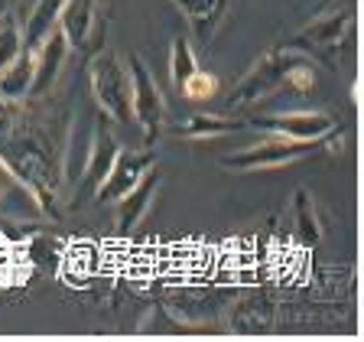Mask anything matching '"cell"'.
<instances>
[{
	"mask_svg": "<svg viewBox=\"0 0 364 342\" xmlns=\"http://www.w3.org/2000/svg\"><path fill=\"white\" fill-rule=\"evenodd\" d=\"M68 130H55V114L23 101H0V160L20 176L49 219L62 192V144Z\"/></svg>",
	"mask_w": 364,
	"mask_h": 342,
	"instance_id": "cell-1",
	"label": "cell"
},
{
	"mask_svg": "<svg viewBox=\"0 0 364 342\" xmlns=\"http://www.w3.org/2000/svg\"><path fill=\"white\" fill-rule=\"evenodd\" d=\"M318 82V68L316 59H309L299 49H289V46H280V49H270L264 53L254 66L231 85V91L225 95L228 108H250L257 101H267L280 91H296V95H306L312 91Z\"/></svg>",
	"mask_w": 364,
	"mask_h": 342,
	"instance_id": "cell-2",
	"label": "cell"
},
{
	"mask_svg": "<svg viewBox=\"0 0 364 342\" xmlns=\"http://www.w3.org/2000/svg\"><path fill=\"white\" fill-rule=\"evenodd\" d=\"M355 14H358L355 0H328L287 46L306 53L309 59H318L326 66L338 68L341 49L351 46V36H355Z\"/></svg>",
	"mask_w": 364,
	"mask_h": 342,
	"instance_id": "cell-3",
	"label": "cell"
},
{
	"mask_svg": "<svg viewBox=\"0 0 364 342\" xmlns=\"http://www.w3.org/2000/svg\"><path fill=\"white\" fill-rule=\"evenodd\" d=\"M88 85L91 95L98 101V111L111 118L114 128L134 130V111H130V72L127 62L114 49L101 46L98 53H91L88 62Z\"/></svg>",
	"mask_w": 364,
	"mask_h": 342,
	"instance_id": "cell-4",
	"label": "cell"
},
{
	"mask_svg": "<svg viewBox=\"0 0 364 342\" xmlns=\"http://www.w3.org/2000/svg\"><path fill=\"white\" fill-rule=\"evenodd\" d=\"M130 72V111H134V128L144 137V147H156L159 134L166 128V98L159 91L153 72L140 56L127 59Z\"/></svg>",
	"mask_w": 364,
	"mask_h": 342,
	"instance_id": "cell-5",
	"label": "cell"
},
{
	"mask_svg": "<svg viewBox=\"0 0 364 342\" xmlns=\"http://www.w3.org/2000/svg\"><path fill=\"white\" fill-rule=\"evenodd\" d=\"M316 150L318 144H309V140H289V137L270 134L260 144H250L237 153L218 157V167L231 170V173H257V170H277L287 167V163H296V160H306Z\"/></svg>",
	"mask_w": 364,
	"mask_h": 342,
	"instance_id": "cell-6",
	"label": "cell"
},
{
	"mask_svg": "<svg viewBox=\"0 0 364 342\" xmlns=\"http://www.w3.org/2000/svg\"><path fill=\"white\" fill-rule=\"evenodd\" d=\"M117 150H121V144H117V134H114L111 118H105V114L98 111L95 114V124H91L88 153H85L82 176H78V186H75L72 196H78V192H85V190H91V192L98 190L101 182H105V176L111 173Z\"/></svg>",
	"mask_w": 364,
	"mask_h": 342,
	"instance_id": "cell-7",
	"label": "cell"
},
{
	"mask_svg": "<svg viewBox=\"0 0 364 342\" xmlns=\"http://www.w3.org/2000/svg\"><path fill=\"white\" fill-rule=\"evenodd\" d=\"M250 124L270 130V134L289 137V140H309V144H322L338 128L332 111H280V114H264V118H250Z\"/></svg>",
	"mask_w": 364,
	"mask_h": 342,
	"instance_id": "cell-8",
	"label": "cell"
},
{
	"mask_svg": "<svg viewBox=\"0 0 364 342\" xmlns=\"http://www.w3.org/2000/svg\"><path fill=\"white\" fill-rule=\"evenodd\" d=\"M150 167H156V150H153V147H144V150L121 147L117 157H114L111 173H107L105 182L95 190V199H98V202H114V199H121Z\"/></svg>",
	"mask_w": 364,
	"mask_h": 342,
	"instance_id": "cell-9",
	"label": "cell"
},
{
	"mask_svg": "<svg viewBox=\"0 0 364 342\" xmlns=\"http://www.w3.org/2000/svg\"><path fill=\"white\" fill-rule=\"evenodd\" d=\"M59 33L65 36L68 49H88L95 46V53L101 49V16H98V0H65L59 14Z\"/></svg>",
	"mask_w": 364,
	"mask_h": 342,
	"instance_id": "cell-10",
	"label": "cell"
},
{
	"mask_svg": "<svg viewBox=\"0 0 364 342\" xmlns=\"http://www.w3.org/2000/svg\"><path fill=\"white\" fill-rule=\"evenodd\" d=\"M159 182H163V173H159L156 167H150L121 199H114V205H117V209H114V235H121V238L134 235V228L144 222L146 209L153 205V196H156Z\"/></svg>",
	"mask_w": 364,
	"mask_h": 342,
	"instance_id": "cell-11",
	"label": "cell"
},
{
	"mask_svg": "<svg viewBox=\"0 0 364 342\" xmlns=\"http://www.w3.org/2000/svg\"><path fill=\"white\" fill-rule=\"evenodd\" d=\"M68 43L65 36L59 33V26H55L49 36L43 39V43L33 49V85H30V98H46L49 91L55 88V82L62 78V72H65V62H68Z\"/></svg>",
	"mask_w": 364,
	"mask_h": 342,
	"instance_id": "cell-12",
	"label": "cell"
},
{
	"mask_svg": "<svg viewBox=\"0 0 364 342\" xmlns=\"http://www.w3.org/2000/svg\"><path fill=\"white\" fill-rule=\"evenodd\" d=\"M169 4L186 16L192 39H198V43H212L218 36L228 7H231V0H169Z\"/></svg>",
	"mask_w": 364,
	"mask_h": 342,
	"instance_id": "cell-13",
	"label": "cell"
},
{
	"mask_svg": "<svg viewBox=\"0 0 364 342\" xmlns=\"http://www.w3.org/2000/svg\"><path fill=\"white\" fill-rule=\"evenodd\" d=\"M0 212L16 215V219H49L39 205L36 192L0 160Z\"/></svg>",
	"mask_w": 364,
	"mask_h": 342,
	"instance_id": "cell-14",
	"label": "cell"
},
{
	"mask_svg": "<svg viewBox=\"0 0 364 342\" xmlns=\"http://www.w3.org/2000/svg\"><path fill=\"white\" fill-rule=\"evenodd\" d=\"M273 326V304L264 300V296H244L237 300L235 310H231V333H241V336H264L270 333Z\"/></svg>",
	"mask_w": 364,
	"mask_h": 342,
	"instance_id": "cell-15",
	"label": "cell"
},
{
	"mask_svg": "<svg viewBox=\"0 0 364 342\" xmlns=\"http://www.w3.org/2000/svg\"><path fill=\"white\" fill-rule=\"evenodd\" d=\"M244 121L237 118H225V114H212V111H198L189 114L186 121L173 124V134L176 137H186V140H208V137H225V134H235L241 130Z\"/></svg>",
	"mask_w": 364,
	"mask_h": 342,
	"instance_id": "cell-16",
	"label": "cell"
},
{
	"mask_svg": "<svg viewBox=\"0 0 364 342\" xmlns=\"http://www.w3.org/2000/svg\"><path fill=\"white\" fill-rule=\"evenodd\" d=\"M62 4H65V0H36V7H33L30 16H26V26H20L23 30V49H26V53H33V49H36V46L59 26Z\"/></svg>",
	"mask_w": 364,
	"mask_h": 342,
	"instance_id": "cell-17",
	"label": "cell"
},
{
	"mask_svg": "<svg viewBox=\"0 0 364 342\" xmlns=\"http://www.w3.org/2000/svg\"><path fill=\"white\" fill-rule=\"evenodd\" d=\"M33 85V53L23 49L10 66L0 68V101H30Z\"/></svg>",
	"mask_w": 364,
	"mask_h": 342,
	"instance_id": "cell-18",
	"label": "cell"
},
{
	"mask_svg": "<svg viewBox=\"0 0 364 342\" xmlns=\"http://www.w3.org/2000/svg\"><path fill=\"white\" fill-rule=\"evenodd\" d=\"M293 205H296V225H293L296 242L303 244V248H316L318 238H322V222H318L316 202H312L309 192L299 190L293 196Z\"/></svg>",
	"mask_w": 364,
	"mask_h": 342,
	"instance_id": "cell-19",
	"label": "cell"
},
{
	"mask_svg": "<svg viewBox=\"0 0 364 342\" xmlns=\"http://www.w3.org/2000/svg\"><path fill=\"white\" fill-rule=\"evenodd\" d=\"M196 68H198V59H196L192 43L186 36H176L173 39V49H169V82H173V88L179 91L182 82H186Z\"/></svg>",
	"mask_w": 364,
	"mask_h": 342,
	"instance_id": "cell-20",
	"label": "cell"
},
{
	"mask_svg": "<svg viewBox=\"0 0 364 342\" xmlns=\"http://www.w3.org/2000/svg\"><path fill=\"white\" fill-rule=\"evenodd\" d=\"M221 91V82L218 76H212V72H202V68H196L186 82H182L179 95L186 101H192V105H205V101H212L215 95Z\"/></svg>",
	"mask_w": 364,
	"mask_h": 342,
	"instance_id": "cell-21",
	"label": "cell"
},
{
	"mask_svg": "<svg viewBox=\"0 0 364 342\" xmlns=\"http://www.w3.org/2000/svg\"><path fill=\"white\" fill-rule=\"evenodd\" d=\"M23 53V30L10 14L0 16V68L10 66L16 56Z\"/></svg>",
	"mask_w": 364,
	"mask_h": 342,
	"instance_id": "cell-22",
	"label": "cell"
},
{
	"mask_svg": "<svg viewBox=\"0 0 364 342\" xmlns=\"http://www.w3.org/2000/svg\"><path fill=\"white\" fill-rule=\"evenodd\" d=\"M7 7H10V0H0V16L7 14Z\"/></svg>",
	"mask_w": 364,
	"mask_h": 342,
	"instance_id": "cell-23",
	"label": "cell"
}]
</instances>
